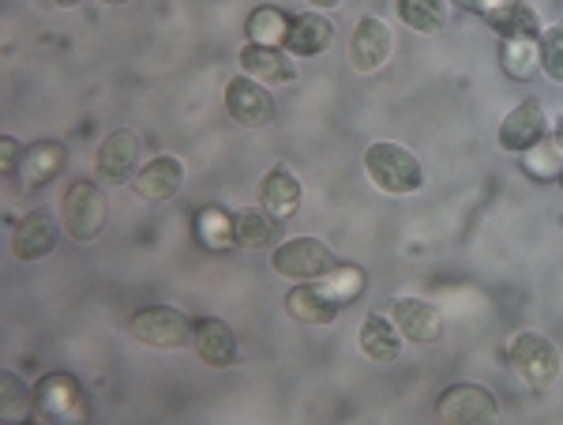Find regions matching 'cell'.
Segmentation results:
<instances>
[{"instance_id":"836d02e7","label":"cell","mask_w":563,"mask_h":425,"mask_svg":"<svg viewBox=\"0 0 563 425\" xmlns=\"http://www.w3.org/2000/svg\"><path fill=\"white\" fill-rule=\"evenodd\" d=\"M316 12H331V8H342V0H308Z\"/></svg>"},{"instance_id":"ffe728a7","label":"cell","mask_w":563,"mask_h":425,"mask_svg":"<svg viewBox=\"0 0 563 425\" xmlns=\"http://www.w3.org/2000/svg\"><path fill=\"white\" fill-rule=\"evenodd\" d=\"M68 162V148L57 140H38L31 148H23V159H20V181L26 188H42L49 185L53 177L65 170Z\"/></svg>"},{"instance_id":"44dd1931","label":"cell","mask_w":563,"mask_h":425,"mask_svg":"<svg viewBox=\"0 0 563 425\" xmlns=\"http://www.w3.org/2000/svg\"><path fill=\"white\" fill-rule=\"evenodd\" d=\"M331 42H334V23L323 12H305L297 20H289V34L282 45L294 57H320L323 50H331Z\"/></svg>"},{"instance_id":"2e32d148","label":"cell","mask_w":563,"mask_h":425,"mask_svg":"<svg viewBox=\"0 0 563 425\" xmlns=\"http://www.w3.org/2000/svg\"><path fill=\"white\" fill-rule=\"evenodd\" d=\"M301 200H305V188L297 181L294 170L286 166H271L267 174L260 181V204L267 207L275 219H294L301 211Z\"/></svg>"},{"instance_id":"3957f363","label":"cell","mask_w":563,"mask_h":425,"mask_svg":"<svg viewBox=\"0 0 563 425\" xmlns=\"http://www.w3.org/2000/svg\"><path fill=\"white\" fill-rule=\"evenodd\" d=\"M34 418L49 425H79L87 422L84 388L68 373H45L34 384Z\"/></svg>"},{"instance_id":"9c48e42d","label":"cell","mask_w":563,"mask_h":425,"mask_svg":"<svg viewBox=\"0 0 563 425\" xmlns=\"http://www.w3.org/2000/svg\"><path fill=\"white\" fill-rule=\"evenodd\" d=\"M435 414L443 422H499V403L488 388L481 384H451L448 392L435 400Z\"/></svg>"},{"instance_id":"8992f818","label":"cell","mask_w":563,"mask_h":425,"mask_svg":"<svg viewBox=\"0 0 563 425\" xmlns=\"http://www.w3.org/2000/svg\"><path fill=\"white\" fill-rule=\"evenodd\" d=\"M192 328L196 324L174 305H151V309H140L129 320V336L143 342V347L158 350H177L185 342H192Z\"/></svg>"},{"instance_id":"e0dca14e","label":"cell","mask_w":563,"mask_h":425,"mask_svg":"<svg viewBox=\"0 0 563 425\" xmlns=\"http://www.w3.org/2000/svg\"><path fill=\"white\" fill-rule=\"evenodd\" d=\"M485 23L493 26L504 42H538L541 39V15L522 0H504L493 12H485Z\"/></svg>"},{"instance_id":"d6a6232c","label":"cell","mask_w":563,"mask_h":425,"mask_svg":"<svg viewBox=\"0 0 563 425\" xmlns=\"http://www.w3.org/2000/svg\"><path fill=\"white\" fill-rule=\"evenodd\" d=\"M455 4H462V8H470V12H493L496 4H504V0H455Z\"/></svg>"},{"instance_id":"4fadbf2b","label":"cell","mask_w":563,"mask_h":425,"mask_svg":"<svg viewBox=\"0 0 563 425\" xmlns=\"http://www.w3.org/2000/svg\"><path fill=\"white\" fill-rule=\"evenodd\" d=\"M241 61V72L252 79H260L263 87H286L297 79V65L278 50V45H260V42H249L244 50L238 53Z\"/></svg>"},{"instance_id":"5b68a950","label":"cell","mask_w":563,"mask_h":425,"mask_svg":"<svg viewBox=\"0 0 563 425\" xmlns=\"http://www.w3.org/2000/svg\"><path fill=\"white\" fill-rule=\"evenodd\" d=\"M507 361H511L515 377L526 388H549L560 377V350L538 331H519L507 347Z\"/></svg>"},{"instance_id":"1f68e13d","label":"cell","mask_w":563,"mask_h":425,"mask_svg":"<svg viewBox=\"0 0 563 425\" xmlns=\"http://www.w3.org/2000/svg\"><path fill=\"white\" fill-rule=\"evenodd\" d=\"M0 151H4V155H0V166H4V177H20V159H23V148L12 140V135H4V140H0Z\"/></svg>"},{"instance_id":"d590c367","label":"cell","mask_w":563,"mask_h":425,"mask_svg":"<svg viewBox=\"0 0 563 425\" xmlns=\"http://www.w3.org/2000/svg\"><path fill=\"white\" fill-rule=\"evenodd\" d=\"M57 8H76V4H84V0H53Z\"/></svg>"},{"instance_id":"d4e9b609","label":"cell","mask_w":563,"mask_h":425,"mask_svg":"<svg viewBox=\"0 0 563 425\" xmlns=\"http://www.w3.org/2000/svg\"><path fill=\"white\" fill-rule=\"evenodd\" d=\"M320 283L327 286V291H331V297L339 305H350V302H357V297L365 294L368 275H365V268H357V264H334L320 279Z\"/></svg>"},{"instance_id":"4316f807","label":"cell","mask_w":563,"mask_h":425,"mask_svg":"<svg viewBox=\"0 0 563 425\" xmlns=\"http://www.w3.org/2000/svg\"><path fill=\"white\" fill-rule=\"evenodd\" d=\"M196 233L207 249H230L233 241V215H225L222 207H203L196 219Z\"/></svg>"},{"instance_id":"6da1fadb","label":"cell","mask_w":563,"mask_h":425,"mask_svg":"<svg viewBox=\"0 0 563 425\" xmlns=\"http://www.w3.org/2000/svg\"><path fill=\"white\" fill-rule=\"evenodd\" d=\"M365 174L379 193L387 196H410L424 185V170L410 148L402 143L379 140L365 151Z\"/></svg>"},{"instance_id":"9a60e30c","label":"cell","mask_w":563,"mask_h":425,"mask_svg":"<svg viewBox=\"0 0 563 425\" xmlns=\"http://www.w3.org/2000/svg\"><path fill=\"white\" fill-rule=\"evenodd\" d=\"M192 347L203 366L211 369H230L238 361V336L225 320L218 316H207V320H196L192 328Z\"/></svg>"},{"instance_id":"484cf974","label":"cell","mask_w":563,"mask_h":425,"mask_svg":"<svg viewBox=\"0 0 563 425\" xmlns=\"http://www.w3.org/2000/svg\"><path fill=\"white\" fill-rule=\"evenodd\" d=\"M244 34L249 42H260V45H282L289 34V20L278 12V8H256L244 23Z\"/></svg>"},{"instance_id":"83f0119b","label":"cell","mask_w":563,"mask_h":425,"mask_svg":"<svg viewBox=\"0 0 563 425\" xmlns=\"http://www.w3.org/2000/svg\"><path fill=\"white\" fill-rule=\"evenodd\" d=\"M0 388H4V395H0V418H8V422L31 418L34 414V388H23V381L15 373L0 377Z\"/></svg>"},{"instance_id":"f1b7e54d","label":"cell","mask_w":563,"mask_h":425,"mask_svg":"<svg viewBox=\"0 0 563 425\" xmlns=\"http://www.w3.org/2000/svg\"><path fill=\"white\" fill-rule=\"evenodd\" d=\"M522 166H526V174H533V177H560L563 174V143L549 132L538 148H533V155L526 151Z\"/></svg>"},{"instance_id":"cb8c5ba5","label":"cell","mask_w":563,"mask_h":425,"mask_svg":"<svg viewBox=\"0 0 563 425\" xmlns=\"http://www.w3.org/2000/svg\"><path fill=\"white\" fill-rule=\"evenodd\" d=\"M395 12L417 34H440L448 26V0H395Z\"/></svg>"},{"instance_id":"ba28073f","label":"cell","mask_w":563,"mask_h":425,"mask_svg":"<svg viewBox=\"0 0 563 425\" xmlns=\"http://www.w3.org/2000/svg\"><path fill=\"white\" fill-rule=\"evenodd\" d=\"M544 135H549L544 106L538 98H526V102L515 106V110L504 117V124H499V148H504L507 155H526V151L538 148Z\"/></svg>"},{"instance_id":"8d00e7d4","label":"cell","mask_w":563,"mask_h":425,"mask_svg":"<svg viewBox=\"0 0 563 425\" xmlns=\"http://www.w3.org/2000/svg\"><path fill=\"white\" fill-rule=\"evenodd\" d=\"M102 4H129V0H102Z\"/></svg>"},{"instance_id":"4dcf8cb0","label":"cell","mask_w":563,"mask_h":425,"mask_svg":"<svg viewBox=\"0 0 563 425\" xmlns=\"http://www.w3.org/2000/svg\"><path fill=\"white\" fill-rule=\"evenodd\" d=\"M533 45L538 42H504V72L511 79H530L533 68L541 65Z\"/></svg>"},{"instance_id":"30bf717a","label":"cell","mask_w":563,"mask_h":425,"mask_svg":"<svg viewBox=\"0 0 563 425\" xmlns=\"http://www.w3.org/2000/svg\"><path fill=\"white\" fill-rule=\"evenodd\" d=\"M140 155H143V143L132 129L109 132L102 140V148H98V155H95L98 181H106V185H121V181H129L135 174V166H140Z\"/></svg>"},{"instance_id":"7402d4cb","label":"cell","mask_w":563,"mask_h":425,"mask_svg":"<svg viewBox=\"0 0 563 425\" xmlns=\"http://www.w3.org/2000/svg\"><path fill=\"white\" fill-rule=\"evenodd\" d=\"M361 350H365V358L379 361V366L398 361V355H402V331L384 313H368L361 320Z\"/></svg>"},{"instance_id":"e575fe53","label":"cell","mask_w":563,"mask_h":425,"mask_svg":"<svg viewBox=\"0 0 563 425\" xmlns=\"http://www.w3.org/2000/svg\"><path fill=\"white\" fill-rule=\"evenodd\" d=\"M549 132H552V135H556V140L563 143V113L556 117V121H552V124H549Z\"/></svg>"},{"instance_id":"277c9868","label":"cell","mask_w":563,"mask_h":425,"mask_svg":"<svg viewBox=\"0 0 563 425\" xmlns=\"http://www.w3.org/2000/svg\"><path fill=\"white\" fill-rule=\"evenodd\" d=\"M334 264H339V260H334L331 246H323L320 238H289L271 249V268H275V275L289 279V283L323 279Z\"/></svg>"},{"instance_id":"74e56055","label":"cell","mask_w":563,"mask_h":425,"mask_svg":"<svg viewBox=\"0 0 563 425\" xmlns=\"http://www.w3.org/2000/svg\"><path fill=\"white\" fill-rule=\"evenodd\" d=\"M560 185H563V174H560Z\"/></svg>"},{"instance_id":"5bb4252c","label":"cell","mask_w":563,"mask_h":425,"mask_svg":"<svg viewBox=\"0 0 563 425\" xmlns=\"http://www.w3.org/2000/svg\"><path fill=\"white\" fill-rule=\"evenodd\" d=\"M390 45H395V39H390V26L384 20H376V15H365L350 39V65L368 76V72L387 65Z\"/></svg>"},{"instance_id":"603a6c76","label":"cell","mask_w":563,"mask_h":425,"mask_svg":"<svg viewBox=\"0 0 563 425\" xmlns=\"http://www.w3.org/2000/svg\"><path fill=\"white\" fill-rule=\"evenodd\" d=\"M233 238L241 249H271L278 241V219L267 207H241L233 211Z\"/></svg>"},{"instance_id":"7c38bea8","label":"cell","mask_w":563,"mask_h":425,"mask_svg":"<svg viewBox=\"0 0 563 425\" xmlns=\"http://www.w3.org/2000/svg\"><path fill=\"white\" fill-rule=\"evenodd\" d=\"M390 320L410 342H435L443 336V316L424 297H395L390 302Z\"/></svg>"},{"instance_id":"7a4b0ae2","label":"cell","mask_w":563,"mask_h":425,"mask_svg":"<svg viewBox=\"0 0 563 425\" xmlns=\"http://www.w3.org/2000/svg\"><path fill=\"white\" fill-rule=\"evenodd\" d=\"M60 222H65V233L79 246H90L95 238H102L106 222H109V200L98 185L90 181H76L68 185L65 200H60Z\"/></svg>"},{"instance_id":"ac0fdd59","label":"cell","mask_w":563,"mask_h":425,"mask_svg":"<svg viewBox=\"0 0 563 425\" xmlns=\"http://www.w3.org/2000/svg\"><path fill=\"white\" fill-rule=\"evenodd\" d=\"M286 313L294 316V320L320 328V324H331L334 316L342 313V305L334 302L331 291H327L320 279H312V283H301V286H294V291H289V297H286Z\"/></svg>"},{"instance_id":"52a82bcc","label":"cell","mask_w":563,"mask_h":425,"mask_svg":"<svg viewBox=\"0 0 563 425\" xmlns=\"http://www.w3.org/2000/svg\"><path fill=\"white\" fill-rule=\"evenodd\" d=\"M225 113L241 124V129H267L275 121V98L271 90L252 76H238L225 84Z\"/></svg>"},{"instance_id":"f546056e","label":"cell","mask_w":563,"mask_h":425,"mask_svg":"<svg viewBox=\"0 0 563 425\" xmlns=\"http://www.w3.org/2000/svg\"><path fill=\"white\" fill-rule=\"evenodd\" d=\"M538 61H541V72L552 79V84H563V23H552L541 31Z\"/></svg>"},{"instance_id":"d6986e66","label":"cell","mask_w":563,"mask_h":425,"mask_svg":"<svg viewBox=\"0 0 563 425\" xmlns=\"http://www.w3.org/2000/svg\"><path fill=\"white\" fill-rule=\"evenodd\" d=\"M57 249V222H53L49 211H31L23 215V222L15 226V241H12V252L15 260H45L49 252Z\"/></svg>"},{"instance_id":"8fae6325","label":"cell","mask_w":563,"mask_h":425,"mask_svg":"<svg viewBox=\"0 0 563 425\" xmlns=\"http://www.w3.org/2000/svg\"><path fill=\"white\" fill-rule=\"evenodd\" d=\"M185 162H180L177 155H158V159H151L147 166H140L132 174V188H135V196L140 200H154V204H162V200H174V196L185 188Z\"/></svg>"}]
</instances>
